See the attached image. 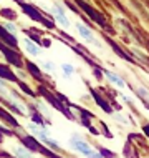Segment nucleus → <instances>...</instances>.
<instances>
[{
    "label": "nucleus",
    "instance_id": "nucleus-1",
    "mask_svg": "<svg viewBox=\"0 0 149 158\" xmlns=\"http://www.w3.org/2000/svg\"><path fill=\"white\" fill-rule=\"evenodd\" d=\"M76 3H78V7L81 8V10L93 20V22H96L98 25H101V27H106V20H104V17L101 15L100 12H96L95 8H93L91 5H88L84 0H76Z\"/></svg>",
    "mask_w": 149,
    "mask_h": 158
},
{
    "label": "nucleus",
    "instance_id": "nucleus-2",
    "mask_svg": "<svg viewBox=\"0 0 149 158\" xmlns=\"http://www.w3.org/2000/svg\"><path fill=\"white\" fill-rule=\"evenodd\" d=\"M40 93H41V95H43V97L46 98V100H48L50 103H52V105L55 106V108L58 110V112H61L63 115H65L66 118H70V120H73V118H75V117H73V113H71V112H68V110H66V106L60 103V100H58V98L55 97V95H52V93H50L48 90H46V88L40 87Z\"/></svg>",
    "mask_w": 149,
    "mask_h": 158
},
{
    "label": "nucleus",
    "instance_id": "nucleus-3",
    "mask_svg": "<svg viewBox=\"0 0 149 158\" xmlns=\"http://www.w3.org/2000/svg\"><path fill=\"white\" fill-rule=\"evenodd\" d=\"M71 145H73V148L76 152H80L81 155H84L86 158H89L93 153H95V150H93V148L89 147L83 138H80L78 135H73V138H71Z\"/></svg>",
    "mask_w": 149,
    "mask_h": 158
},
{
    "label": "nucleus",
    "instance_id": "nucleus-4",
    "mask_svg": "<svg viewBox=\"0 0 149 158\" xmlns=\"http://www.w3.org/2000/svg\"><path fill=\"white\" fill-rule=\"evenodd\" d=\"M0 52H3V55L7 57V60L12 63V65H15V67H22V58H20V55L15 52V50H12V48H8V47H5L0 42Z\"/></svg>",
    "mask_w": 149,
    "mask_h": 158
},
{
    "label": "nucleus",
    "instance_id": "nucleus-5",
    "mask_svg": "<svg viewBox=\"0 0 149 158\" xmlns=\"http://www.w3.org/2000/svg\"><path fill=\"white\" fill-rule=\"evenodd\" d=\"M22 8H23V10H25V12H27V14L30 15V19L37 20V22H41V23H45L46 27H53V23H52V22H46V20L43 19V17L40 15V12H37L33 7H28L27 3H22Z\"/></svg>",
    "mask_w": 149,
    "mask_h": 158
},
{
    "label": "nucleus",
    "instance_id": "nucleus-6",
    "mask_svg": "<svg viewBox=\"0 0 149 158\" xmlns=\"http://www.w3.org/2000/svg\"><path fill=\"white\" fill-rule=\"evenodd\" d=\"M52 12H53V15H55L53 19L57 20L58 23H61L63 27H70V20L65 17V14H63V8L60 7V5H53L52 7Z\"/></svg>",
    "mask_w": 149,
    "mask_h": 158
},
{
    "label": "nucleus",
    "instance_id": "nucleus-7",
    "mask_svg": "<svg viewBox=\"0 0 149 158\" xmlns=\"http://www.w3.org/2000/svg\"><path fill=\"white\" fill-rule=\"evenodd\" d=\"M0 40H3L7 45H10L12 48H17V45H18L15 35H14V33H10V32H7L3 27H0Z\"/></svg>",
    "mask_w": 149,
    "mask_h": 158
},
{
    "label": "nucleus",
    "instance_id": "nucleus-8",
    "mask_svg": "<svg viewBox=\"0 0 149 158\" xmlns=\"http://www.w3.org/2000/svg\"><path fill=\"white\" fill-rule=\"evenodd\" d=\"M103 73H104V77L109 80L111 83H114L118 88H124L126 87V83H124V80L121 78V77H118L116 73H113V72H109V70H103Z\"/></svg>",
    "mask_w": 149,
    "mask_h": 158
},
{
    "label": "nucleus",
    "instance_id": "nucleus-9",
    "mask_svg": "<svg viewBox=\"0 0 149 158\" xmlns=\"http://www.w3.org/2000/svg\"><path fill=\"white\" fill-rule=\"evenodd\" d=\"M22 142L32 152H40V148H41V145L35 140V136H22Z\"/></svg>",
    "mask_w": 149,
    "mask_h": 158
},
{
    "label": "nucleus",
    "instance_id": "nucleus-10",
    "mask_svg": "<svg viewBox=\"0 0 149 158\" xmlns=\"http://www.w3.org/2000/svg\"><path fill=\"white\" fill-rule=\"evenodd\" d=\"M76 28H78L80 35H81L84 40H88V42H96V40H95V35H93V32L89 30L86 25H83V23H76Z\"/></svg>",
    "mask_w": 149,
    "mask_h": 158
},
{
    "label": "nucleus",
    "instance_id": "nucleus-11",
    "mask_svg": "<svg viewBox=\"0 0 149 158\" xmlns=\"http://www.w3.org/2000/svg\"><path fill=\"white\" fill-rule=\"evenodd\" d=\"M0 78L10 80V82H18V80H17V75L7 65H0Z\"/></svg>",
    "mask_w": 149,
    "mask_h": 158
},
{
    "label": "nucleus",
    "instance_id": "nucleus-12",
    "mask_svg": "<svg viewBox=\"0 0 149 158\" xmlns=\"http://www.w3.org/2000/svg\"><path fill=\"white\" fill-rule=\"evenodd\" d=\"M23 44H25V50H27L30 55H38V53H40V48H38L35 44H33L32 38H27V40H25Z\"/></svg>",
    "mask_w": 149,
    "mask_h": 158
},
{
    "label": "nucleus",
    "instance_id": "nucleus-13",
    "mask_svg": "<svg viewBox=\"0 0 149 158\" xmlns=\"http://www.w3.org/2000/svg\"><path fill=\"white\" fill-rule=\"evenodd\" d=\"M0 118H3V120H5V122L8 123V125H12V127H17V128L20 127V123L17 122L15 118L12 117V115H8V113H7L3 108H0Z\"/></svg>",
    "mask_w": 149,
    "mask_h": 158
},
{
    "label": "nucleus",
    "instance_id": "nucleus-14",
    "mask_svg": "<svg viewBox=\"0 0 149 158\" xmlns=\"http://www.w3.org/2000/svg\"><path fill=\"white\" fill-rule=\"evenodd\" d=\"M93 98H95V102H96V103L101 106V108L104 110L106 113H111V112H113V110H111V106H109L108 103H106V102L103 100V98H101V95H98L96 92H93Z\"/></svg>",
    "mask_w": 149,
    "mask_h": 158
},
{
    "label": "nucleus",
    "instance_id": "nucleus-15",
    "mask_svg": "<svg viewBox=\"0 0 149 158\" xmlns=\"http://www.w3.org/2000/svg\"><path fill=\"white\" fill-rule=\"evenodd\" d=\"M109 45H111V47H113V50H114V52H116V53L119 55V58H124V60L131 62V63H134V58H131V57H129V55H127L126 52H123V50L119 48V47H118L116 44H114V42H111V40H109Z\"/></svg>",
    "mask_w": 149,
    "mask_h": 158
},
{
    "label": "nucleus",
    "instance_id": "nucleus-16",
    "mask_svg": "<svg viewBox=\"0 0 149 158\" xmlns=\"http://www.w3.org/2000/svg\"><path fill=\"white\" fill-rule=\"evenodd\" d=\"M27 68L30 70V73H32L33 77H35L37 80H41L43 77H41V73H40V70H38V67L35 65V63H32V62H27Z\"/></svg>",
    "mask_w": 149,
    "mask_h": 158
},
{
    "label": "nucleus",
    "instance_id": "nucleus-17",
    "mask_svg": "<svg viewBox=\"0 0 149 158\" xmlns=\"http://www.w3.org/2000/svg\"><path fill=\"white\" fill-rule=\"evenodd\" d=\"M61 68H63V73H65V77H71V75L75 73V68L71 67V65H68V63H63Z\"/></svg>",
    "mask_w": 149,
    "mask_h": 158
},
{
    "label": "nucleus",
    "instance_id": "nucleus-18",
    "mask_svg": "<svg viewBox=\"0 0 149 158\" xmlns=\"http://www.w3.org/2000/svg\"><path fill=\"white\" fill-rule=\"evenodd\" d=\"M15 155L20 158H30V153L25 152V148H15Z\"/></svg>",
    "mask_w": 149,
    "mask_h": 158
},
{
    "label": "nucleus",
    "instance_id": "nucleus-19",
    "mask_svg": "<svg viewBox=\"0 0 149 158\" xmlns=\"http://www.w3.org/2000/svg\"><path fill=\"white\" fill-rule=\"evenodd\" d=\"M17 83H18V85H20V88H22V90H23L25 93H28V95H30V97H35V93H33L32 90H30V88H28V87H27V85H25L23 82H17Z\"/></svg>",
    "mask_w": 149,
    "mask_h": 158
},
{
    "label": "nucleus",
    "instance_id": "nucleus-20",
    "mask_svg": "<svg viewBox=\"0 0 149 158\" xmlns=\"http://www.w3.org/2000/svg\"><path fill=\"white\" fill-rule=\"evenodd\" d=\"M43 68H46L50 73H53V72H55V65H53L52 62H43Z\"/></svg>",
    "mask_w": 149,
    "mask_h": 158
},
{
    "label": "nucleus",
    "instance_id": "nucleus-21",
    "mask_svg": "<svg viewBox=\"0 0 149 158\" xmlns=\"http://www.w3.org/2000/svg\"><path fill=\"white\" fill-rule=\"evenodd\" d=\"M5 28H8V32H10V33H15L17 32V28L12 23H5Z\"/></svg>",
    "mask_w": 149,
    "mask_h": 158
},
{
    "label": "nucleus",
    "instance_id": "nucleus-22",
    "mask_svg": "<svg viewBox=\"0 0 149 158\" xmlns=\"http://www.w3.org/2000/svg\"><path fill=\"white\" fill-rule=\"evenodd\" d=\"M101 153H103V155H104L106 158H114V155H113V153H109L108 150H104V148H101Z\"/></svg>",
    "mask_w": 149,
    "mask_h": 158
},
{
    "label": "nucleus",
    "instance_id": "nucleus-23",
    "mask_svg": "<svg viewBox=\"0 0 149 158\" xmlns=\"http://www.w3.org/2000/svg\"><path fill=\"white\" fill-rule=\"evenodd\" d=\"M0 93H2V95H5L7 93V88L3 87V83H2V80H0Z\"/></svg>",
    "mask_w": 149,
    "mask_h": 158
},
{
    "label": "nucleus",
    "instance_id": "nucleus-24",
    "mask_svg": "<svg viewBox=\"0 0 149 158\" xmlns=\"http://www.w3.org/2000/svg\"><path fill=\"white\" fill-rule=\"evenodd\" d=\"M89 158H103V155H100V153H96V152H95V153H93V155L89 156Z\"/></svg>",
    "mask_w": 149,
    "mask_h": 158
},
{
    "label": "nucleus",
    "instance_id": "nucleus-25",
    "mask_svg": "<svg viewBox=\"0 0 149 158\" xmlns=\"http://www.w3.org/2000/svg\"><path fill=\"white\" fill-rule=\"evenodd\" d=\"M41 45H45V47H50L52 44H50V40H43V42H41Z\"/></svg>",
    "mask_w": 149,
    "mask_h": 158
},
{
    "label": "nucleus",
    "instance_id": "nucleus-26",
    "mask_svg": "<svg viewBox=\"0 0 149 158\" xmlns=\"http://www.w3.org/2000/svg\"><path fill=\"white\" fill-rule=\"evenodd\" d=\"M144 131H146V135H149V125L144 127Z\"/></svg>",
    "mask_w": 149,
    "mask_h": 158
}]
</instances>
